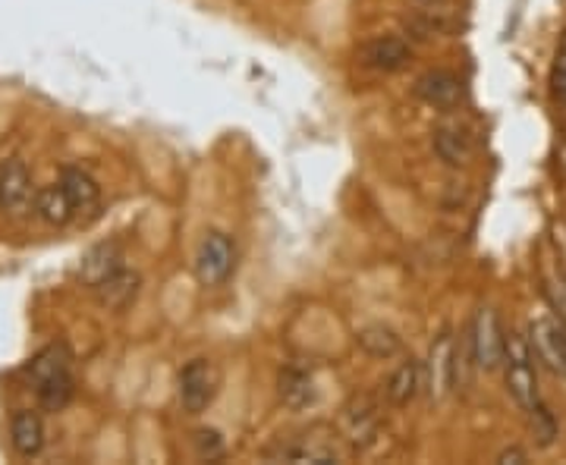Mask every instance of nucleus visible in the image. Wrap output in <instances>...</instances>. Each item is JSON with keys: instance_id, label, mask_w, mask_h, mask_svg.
I'll use <instances>...</instances> for the list:
<instances>
[{"instance_id": "f257e3e1", "label": "nucleus", "mask_w": 566, "mask_h": 465, "mask_svg": "<svg viewBox=\"0 0 566 465\" xmlns=\"http://www.w3.org/2000/svg\"><path fill=\"white\" fill-rule=\"evenodd\" d=\"M504 380H507V393L513 403L523 409L526 415L541 406L538 397V375H536V352L529 337L523 334H510L504 340Z\"/></svg>"}, {"instance_id": "f03ea898", "label": "nucleus", "mask_w": 566, "mask_h": 465, "mask_svg": "<svg viewBox=\"0 0 566 465\" xmlns=\"http://www.w3.org/2000/svg\"><path fill=\"white\" fill-rule=\"evenodd\" d=\"M234 264H237L234 239L227 232L211 230L196 252V280L202 287H221L234 274Z\"/></svg>"}, {"instance_id": "7ed1b4c3", "label": "nucleus", "mask_w": 566, "mask_h": 465, "mask_svg": "<svg viewBox=\"0 0 566 465\" xmlns=\"http://www.w3.org/2000/svg\"><path fill=\"white\" fill-rule=\"evenodd\" d=\"M177 393L179 403H183V409L189 415H199V412H205L214 403V397H217V372H214V365H211L209 359H192V362L183 365V372H179L177 378Z\"/></svg>"}, {"instance_id": "20e7f679", "label": "nucleus", "mask_w": 566, "mask_h": 465, "mask_svg": "<svg viewBox=\"0 0 566 465\" xmlns=\"http://www.w3.org/2000/svg\"><path fill=\"white\" fill-rule=\"evenodd\" d=\"M504 340H507V334L501 330L498 312L494 309H481L476 321H473V330H469V347H473L476 368L494 372L504 362Z\"/></svg>"}, {"instance_id": "39448f33", "label": "nucleus", "mask_w": 566, "mask_h": 465, "mask_svg": "<svg viewBox=\"0 0 566 465\" xmlns=\"http://www.w3.org/2000/svg\"><path fill=\"white\" fill-rule=\"evenodd\" d=\"M425 387L435 400H444L456 387V343H453V334H441L428 349Z\"/></svg>"}, {"instance_id": "423d86ee", "label": "nucleus", "mask_w": 566, "mask_h": 465, "mask_svg": "<svg viewBox=\"0 0 566 465\" xmlns=\"http://www.w3.org/2000/svg\"><path fill=\"white\" fill-rule=\"evenodd\" d=\"M529 343H532V352L538 359L557 375V378H566V334L561 324L554 321L536 318L529 324Z\"/></svg>"}, {"instance_id": "0eeeda50", "label": "nucleus", "mask_w": 566, "mask_h": 465, "mask_svg": "<svg viewBox=\"0 0 566 465\" xmlns=\"http://www.w3.org/2000/svg\"><path fill=\"white\" fill-rule=\"evenodd\" d=\"M413 58V48L397 38V35H381V38H372L368 45H362L359 51V60L375 70V73H397L406 66V60Z\"/></svg>"}, {"instance_id": "6e6552de", "label": "nucleus", "mask_w": 566, "mask_h": 465, "mask_svg": "<svg viewBox=\"0 0 566 465\" xmlns=\"http://www.w3.org/2000/svg\"><path fill=\"white\" fill-rule=\"evenodd\" d=\"M32 199V174L23 158H7L0 164V208L23 211Z\"/></svg>"}, {"instance_id": "1a4fd4ad", "label": "nucleus", "mask_w": 566, "mask_h": 465, "mask_svg": "<svg viewBox=\"0 0 566 465\" xmlns=\"http://www.w3.org/2000/svg\"><path fill=\"white\" fill-rule=\"evenodd\" d=\"M10 443L20 456H38L45 450V422L38 412L32 409H20L13 418H10Z\"/></svg>"}, {"instance_id": "9d476101", "label": "nucleus", "mask_w": 566, "mask_h": 465, "mask_svg": "<svg viewBox=\"0 0 566 465\" xmlns=\"http://www.w3.org/2000/svg\"><path fill=\"white\" fill-rule=\"evenodd\" d=\"M422 387H425V365L410 355L397 365V372L388 378L385 393H388L390 406H410L422 393Z\"/></svg>"}, {"instance_id": "9b49d317", "label": "nucleus", "mask_w": 566, "mask_h": 465, "mask_svg": "<svg viewBox=\"0 0 566 465\" xmlns=\"http://www.w3.org/2000/svg\"><path fill=\"white\" fill-rule=\"evenodd\" d=\"M416 91L425 104H431L438 111H448V108H453L463 98V83L453 73H448V70H435V73H425L418 79Z\"/></svg>"}, {"instance_id": "f8f14e48", "label": "nucleus", "mask_w": 566, "mask_h": 465, "mask_svg": "<svg viewBox=\"0 0 566 465\" xmlns=\"http://www.w3.org/2000/svg\"><path fill=\"white\" fill-rule=\"evenodd\" d=\"M139 287H142V277H139L136 271L117 267L104 284L95 287V296H98V302H101L104 309L120 312V309H126V305L139 296Z\"/></svg>"}, {"instance_id": "ddd939ff", "label": "nucleus", "mask_w": 566, "mask_h": 465, "mask_svg": "<svg viewBox=\"0 0 566 465\" xmlns=\"http://www.w3.org/2000/svg\"><path fill=\"white\" fill-rule=\"evenodd\" d=\"M60 189L66 192L73 211H91L95 204L101 202V186L95 183V176L79 171V167L63 171V176H60Z\"/></svg>"}, {"instance_id": "4468645a", "label": "nucleus", "mask_w": 566, "mask_h": 465, "mask_svg": "<svg viewBox=\"0 0 566 465\" xmlns=\"http://www.w3.org/2000/svg\"><path fill=\"white\" fill-rule=\"evenodd\" d=\"M356 347L365 355L378 359V362H388V359H397L403 352V340L385 324H368L356 334Z\"/></svg>"}, {"instance_id": "2eb2a0df", "label": "nucleus", "mask_w": 566, "mask_h": 465, "mask_svg": "<svg viewBox=\"0 0 566 465\" xmlns=\"http://www.w3.org/2000/svg\"><path fill=\"white\" fill-rule=\"evenodd\" d=\"M117 267H123V264H120L117 246H98V249H91L89 255L83 259V264H79V280H83L89 290H95V287L104 284Z\"/></svg>"}, {"instance_id": "dca6fc26", "label": "nucleus", "mask_w": 566, "mask_h": 465, "mask_svg": "<svg viewBox=\"0 0 566 465\" xmlns=\"http://www.w3.org/2000/svg\"><path fill=\"white\" fill-rule=\"evenodd\" d=\"M431 146H435V154H438L448 167H463V164L469 161V154H473L466 133H463V129H453V126L435 129Z\"/></svg>"}, {"instance_id": "f3484780", "label": "nucleus", "mask_w": 566, "mask_h": 465, "mask_svg": "<svg viewBox=\"0 0 566 465\" xmlns=\"http://www.w3.org/2000/svg\"><path fill=\"white\" fill-rule=\"evenodd\" d=\"M35 214L51 227H63V224H70V217L76 211H73V204H70L66 192L60 186H45V189L35 192Z\"/></svg>"}, {"instance_id": "a211bd4d", "label": "nucleus", "mask_w": 566, "mask_h": 465, "mask_svg": "<svg viewBox=\"0 0 566 465\" xmlns=\"http://www.w3.org/2000/svg\"><path fill=\"white\" fill-rule=\"evenodd\" d=\"M66 368H70V349L63 347V343H54V347H45L32 359L29 365H26V375L38 387V384H45V380L66 372Z\"/></svg>"}, {"instance_id": "6ab92c4d", "label": "nucleus", "mask_w": 566, "mask_h": 465, "mask_svg": "<svg viewBox=\"0 0 566 465\" xmlns=\"http://www.w3.org/2000/svg\"><path fill=\"white\" fill-rule=\"evenodd\" d=\"M73 397H76V380L70 375V368L48 378L45 384H38V403L48 412H63L73 403Z\"/></svg>"}, {"instance_id": "aec40b11", "label": "nucleus", "mask_w": 566, "mask_h": 465, "mask_svg": "<svg viewBox=\"0 0 566 465\" xmlns=\"http://www.w3.org/2000/svg\"><path fill=\"white\" fill-rule=\"evenodd\" d=\"M280 400L290 409H302L312 400V378L299 368H287L280 375Z\"/></svg>"}, {"instance_id": "412c9836", "label": "nucleus", "mask_w": 566, "mask_h": 465, "mask_svg": "<svg viewBox=\"0 0 566 465\" xmlns=\"http://www.w3.org/2000/svg\"><path fill=\"white\" fill-rule=\"evenodd\" d=\"M347 425H350V440L356 447L375 440V435H378V415H375V409L365 406V403L359 409H347Z\"/></svg>"}, {"instance_id": "4be33fe9", "label": "nucleus", "mask_w": 566, "mask_h": 465, "mask_svg": "<svg viewBox=\"0 0 566 465\" xmlns=\"http://www.w3.org/2000/svg\"><path fill=\"white\" fill-rule=\"evenodd\" d=\"M529 418H532V431H536L538 443H541V447H551L554 437H557V425H554V418H551V412L544 409V403H541L536 412H529Z\"/></svg>"}, {"instance_id": "5701e85b", "label": "nucleus", "mask_w": 566, "mask_h": 465, "mask_svg": "<svg viewBox=\"0 0 566 465\" xmlns=\"http://www.w3.org/2000/svg\"><path fill=\"white\" fill-rule=\"evenodd\" d=\"M196 450H199V456L214 460V456L224 453V440L217 431H196Z\"/></svg>"}, {"instance_id": "b1692460", "label": "nucleus", "mask_w": 566, "mask_h": 465, "mask_svg": "<svg viewBox=\"0 0 566 465\" xmlns=\"http://www.w3.org/2000/svg\"><path fill=\"white\" fill-rule=\"evenodd\" d=\"M529 456H526V450H519V447H513V450H504L501 456H498V463H504V465H516V463H526Z\"/></svg>"}, {"instance_id": "393cba45", "label": "nucleus", "mask_w": 566, "mask_h": 465, "mask_svg": "<svg viewBox=\"0 0 566 465\" xmlns=\"http://www.w3.org/2000/svg\"><path fill=\"white\" fill-rule=\"evenodd\" d=\"M422 3H438V0H422Z\"/></svg>"}]
</instances>
